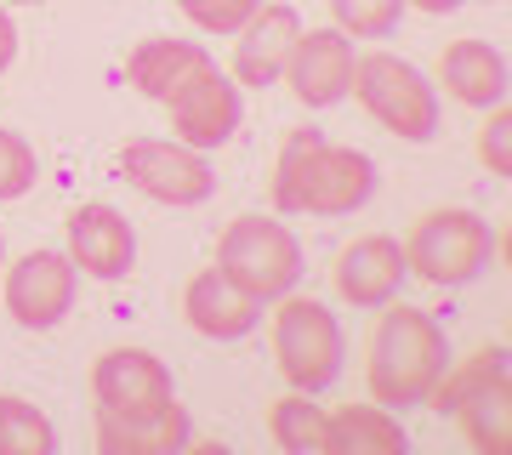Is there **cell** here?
<instances>
[{"label":"cell","instance_id":"6da1fadb","mask_svg":"<svg viewBox=\"0 0 512 455\" xmlns=\"http://www.w3.org/2000/svg\"><path fill=\"white\" fill-rule=\"evenodd\" d=\"M444 364H450V342H444L439 319L427 308H410V302H382L365 359L370 399L387 410H416V404H427Z\"/></svg>","mask_w":512,"mask_h":455},{"label":"cell","instance_id":"7a4b0ae2","mask_svg":"<svg viewBox=\"0 0 512 455\" xmlns=\"http://www.w3.org/2000/svg\"><path fill=\"white\" fill-rule=\"evenodd\" d=\"M348 91L359 97V109L382 131H393L399 143L439 137V91H433V80L416 63H404L393 52H365V57H353Z\"/></svg>","mask_w":512,"mask_h":455},{"label":"cell","instance_id":"3957f363","mask_svg":"<svg viewBox=\"0 0 512 455\" xmlns=\"http://www.w3.org/2000/svg\"><path fill=\"white\" fill-rule=\"evenodd\" d=\"M495 251H501V234L478 211L444 205V211H427L416 222V234L404 245V268L416 273V279H427V285L450 291V285L478 279L495 262Z\"/></svg>","mask_w":512,"mask_h":455},{"label":"cell","instance_id":"277c9868","mask_svg":"<svg viewBox=\"0 0 512 455\" xmlns=\"http://www.w3.org/2000/svg\"><path fill=\"white\" fill-rule=\"evenodd\" d=\"M217 268L256 302H279L302 279V245L279 217H234L217 239Z\"/></svg>","mask_w":512,"mask_h":455},{"label":"cell","instance_id":"5b68a950","mask_svg":"<svg viewBox=\"0 0 512 455\" xmlns=\"http://www.w3.org/2000/svg\"><path fill=\"white\" fill-rule=\"evenodd\" d=\"M342 359H348V342H342V325L325 302L313 296H279L274 313V364L279 376L296 387V393H325L336 376H342Z\"/></svg>","mask_w":512,"mask_h":455},{"label":"cell","instance_id":"8992f818","mask_svg":"<svg viewBox=\"0 0 512 455\" xmlns=\"http://www.w3.org/2000/svg\"><path fill=\"white\" fill-rule=\"evenodd\" d=\"M114 171L148 194L154 205H200L217 194V171L200 148L188 143H160V137H143V143H126L114 154Z\"/></svg>","mask_w":512,"mask_h":455},{"label":"cell","instance_id":"52a82bcc","mask_svg":"<svg viewBox=\"0 0 512 455\" xmlns=\"http://www.w3.org/2000/svg\"><path fill=\"white\" fill-rule=\"evenodd\" d=\"M74 291H80V268L63 251H29L6 268V313L23 330H52L69 319Z\"/></svg>","mask_w":512,"mask_h":455},{"label":"cell","instance_id":"ba28073f","mask_svg":"<svg viewBox=\"0 0 512 455\" xmlns=\"http://www.w3.org/2000/svg\"><path fill=\"white\" fill-rule=\"evenodd\" d=\"M376 194V160L365 148H342L325 143L308 154V171H302V211L308 217H348Z\"/></svg>","mask_w":512,"mask_h":455},{"label":"cell","instance_id":"9c48e42d","mask_svg":"<svg viewBox=\"0 0 512 455\" xmlns=\"http://www.w3.org/2000/svg\"><path fill=\"white\" fill-rule=\"evenodd\" d=\"M296 40H302L296 6H285V0L256 6L251 18L239 23V40H234V86L268 91L274 80H285V63H291Z\"/></svg>","mask_w":512,"mask_h":455},{"label":"cell","instance_id":"30bf717a","mask_svg":"<svg viewBox=\"0 0 512 455\" xmlns=\"http://www.w3.org/2000/svg\"><path fill=\"white\" fill-rule=\"evenodd\" d=\"M92 393L103 410H120V416H143V410H160V404L177 399L171 393V370L148 347H109L92 364Z\"/></svg>","mask_w":512,"mask_h":455},{"label":"cell","instance_id":"8fae6325","mask_svg":"<svg viewBox=\"0 0 512 455\" xmlns=\"http://www.w3.org/2000/svg\"><path fill=\"white\" fill-rule=\"evenodd\" d=\"M63 234H69V251L63 256H69L80 273H92V279H126L131 262H137V234H131V222L103 200L74 205L69 222H63Z\"/></svg>","mask_w":512,"mask_h":455},{"label":"cell","instance_id":"7c38bea8","mask_svg":"<svg viewBox=\"0 0 512 455\" xmlns=\"http://www.w3.org/2000/svg\"><path fill=\"white\" fill-rule=\"evenodd\" d=\"M353 80V40L342 29H302V40L291 46V63H285V86H291L296 103L308 109H330L348 97Z\"/></svg>","mask_w":512,"mask_h":455},{"label":"cell","instance_id":"4fadbf2b","mask_svg":"<svg viewBox=\"0 0 512 455\" xmlns=\"http://www.w3.org/2000/svg\"><path fill=\"white\" fill-rule=\"evenodd\" d=\"M165 109H171V131H177V143L200 148V154L234 143L239 120H245V103H239L234 74H222V69H211L205 80H194V86H188L183 97H171Z\"/></svg>","mask_w":512,"mask_h":455},{"label":"cell","instance_id":"5bb4252c","mask_svg":"<svg viewBox=\"0 0 512 455\" xmlns=\"http://www.w3.org/2000/svg\"><path fill=\"white\" fill-rule=\"evenodd\" d=\"M330 279H336V296H342L348 308H382V302L399 296L404 279H410V268H404V245L399 239H387V234L353 239V245H342Z\"/></svg>","mask_w":512,"mask_h":455},{"label":"cell","instance_id":"9a60e30c","mask_svg":"<svg viewBox=\"0 0 512 455\" xmlns=\"http://www.w3.org/2000/svg\"><path fill=\"white\" fill-rule=\"evenodd\" d=\"M183 319H188L194 336H205V342H239V336H251V330L262 325V302L239 291L222 268H205V273L188 279Z\"/></svg>","mask_w":512,"mask_h":455},{"label":"cell","instance_id":"2e32d148","mask_svg":"<svg viewBox=\"0 0 512 455\" xmlns=\"http://www.w3.org/2000/svg\"><path fill=\"white\" fill-rule=\"evenodd\" d=\"M194 421L177 399L143 416H120V410H97V450L103 455H177L188 450Z\"/></svg>","mask_w":512,"mask_h":455},{"label":"cell","instance_id":"e0dca14e","mask_svg":"<svg viewBox=\"0 0 512 455\" xmlns=\"http://www.w3.org/2000/svg\"><path fill=\"white\" fill-rule=\"evenodd\" d=\"M217 69V57L205 52V46H194V40H143L137 52L126 57V80L143 97H154V103H171V97H183L194 80H205V74Z\"/></svg>","mask_w":512,"mask_h":455},{"label":"cell","instance_id":"ac0fdd59","mask_svg":"<svg viewBox=\"0 0 512 455\" xmlns=\"http://www.w3.org/2000/svg\"><path fill=\"white\" fill-rule=\"evenodd\" d=\"M439 80L444 91L456 97V103H467V109H501L507 103V57H501V46H490V40H450L439 52Z\"/></svg>","mask_w":512,"mask_h":455},{"label":"cell","instance_id":"d6986e66","mask_svg":"<svg viewBox=\"0 0 512 455\" xmlns=\"http://www.w3.org/2000/svg\"><path fill=\"white\" fill-rule=\"evenodd\" d=\"M410 433L387 404H342L325 416V450L330 455H404Z\"/></svg>","mask_w":512,"mask_h":455},{"label":"cell","instance_id":"ffe728a7","mask_svg":"<svg viewBox=\"0 0 512 455\" xmlns=\"http://www.w3.org/2000/svg\"><path fill=\"white\" fill-rule=\"evenodd\" d=\"M450 421H461V433H467L473 450L507 455V444H512V393H507V382L478 387L473 399L456 404V416H450Z\"/></svg>","mask_w":512,"mask_h":455},{"label":"cell","instance_id":"44dd1931","mask_svg":"<svg viewBox=\"0 0 512 455\" xmlns=\"http://www.w3.org/2000/svg\"><path fill=\"white\" fill-rule=\"evenodd\" d=\"M490 382H507V347H478L473 359L444 364V376L433 382L427 404H433L439 416H456V404L473 399L478 387H490Z\"/></svg>","mask_w":512,"mask_h":455},{"label":"cell","instance_id":"7402d4cb","mask_svg":"<svg viewBox=\"0 0 512 455\" xmlns=\"http://www.w3.org/2000/svg\"><path fill=\"white\" fill-rule=\"evenodd\" d=\"M268 433H274L279 450H291V455H325V410L313 404V393L291 387L268 410Z\"/></svg>","mask_w":512,"mask_h":455},{"label":"cell","instance_id":"603a6c76","mask_svg":"<svg viewBox=\"0 0 512 455\" xmlns=\"http://www.w3.org/2000/svg\"><path fill=\"white\" fill-rule=\"evenodd\" d=\"M0 455H57V427L18 393H0Z\"/></svg>","mask_w":512,"mask_h":455},{"label":"cell","instance_id":"cb8c5ba5","mask_svg":"<svg viewBox=\"0 0 512 455\" xmlns=\"http://www.w3.org/2000/svg\"><path fill=\"white\" fill-rule=\"evenodd\" d=\"M330 18L348 40H387L404 18V0H330Z\"/></svg>","mask_w":512,"mask_h":455},{"label":"cell","instance_id":"d4e9b609","mask_svg":"<svg viewBox=\"0 0 512 455\" xmlns=\"http://www.w3.org/2000/svg\"><path fill=\"white\" fill-rule=\"evenodd\" d=\"M319 148V131L302 126V131H285V148H279V165H274V205L291 217L302 211V171H308V154Z\"/></svg>","mask_w":512,"mask_h":455},{"label":"cell","instance_id":"484cf974","mask_svg":"<svg viewBox=\"0 0 512 455\" xmlns=\"http://www.w3.org/2000/svg\"><path fill=\"white\" fill-rule=\"evenodd\" d=\"M35 177H40L35 148L23 143L18 131L0 126V205H6V200H23V194L35 188Z\"/></svg>","mask_w":512,"mask_h":455},{"label":"cell","instance_id":"4316f807","mask_svg":"<svg viewBox=\"0 0 512 455\" xmlns=\"http://www.w3.org/2000/svg\"><path fill=\"white\" fill-rule=\"evenodd\" d=\"M183 6V18L205 35H239V23L251 18L262 0H177Z\"/></svg>","mask_w":512,"mask_h":455},{"label":"cell","instance_id":"83f0119b","mask_svg":"<svg viewBox=\"0 0 512 455\" xmlns=\"http://www.w3.org/2000/svg\"><path fill=\"white\" fill-rule=\"evenodd\" d=\"M512 114H507V103L501 109H490V126L478 131V160L490 165L495 177H512Z\"/></svg>","mask_w":512,"mask_h":455},{"label":"cell","instance_id":"f1b7e54d","mask_svg":"<svg viewBox=\"0 0 512 455\" xmlns=\"http://www.w3.org/2000/svg\"><path fill=\"white\" fill-rule=\"evenodd\" d=\"M12 57H18V23L6 18V6H0V74L12 69Z\"/></svg>","mask_w":512,"mask_h":455},{"label":"cell","instance_id":"f546056e","mask_svg":"<svg viewBox=\"0 0 512 455\" xmlns=\"http://www.w3.org/2000/svg\"><path fill=\"white\" fill-rule=\"evenodd\" d=\"M404 6H416V12H433V18H444V12H461L467 0H404Z\"/></svg>","mask_w":512,"mask_h":455},{"label":"cell","instance_id":"4dcf8cb0","mask_svg":"<svg viewBox=\"0 0 512 455\" xmlns=\"http://www.w3.org/2000/svg\"><path fill=\"white\" fill-rule=\"evenodd\" d=\"M12 6H46V0H12Z\"/></svg>","mask_w":512,"mask_h":455},{"label":"cell","instance_id":"1f68e13d","mask_svg":"<svg viewBox=\"0 0 512 455\" xmlns=\"http://www.w3.org/2000/svg\"><path fill=\"white\" fill-rule=\"evenodd\" d=\"M0 256H6V239H0Z\"/></svg>","mask_w":512,"mask_h":455}]
</instances>
